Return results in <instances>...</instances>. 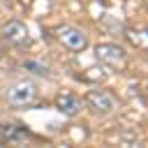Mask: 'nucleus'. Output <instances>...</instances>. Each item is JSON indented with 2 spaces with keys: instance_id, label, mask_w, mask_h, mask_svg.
<instances>
[{
  "instance_id": "nucleus-3",
  "label": "nucleus",
  "mask_w": 148,
  "mask_h": 148,
  "mask_svg": "<svg viewBox=\"0 0 148 148\" xmlns=\"http://www.w3.org/2000/svg\"><path fill=\"white\" fill-rule=\"evenodd\" d=\"M53 35H56V39H58L67 51H72V53H81V51L88 46V37H86V32H83L81 28H74V25L62 23V25H58V28L53 30Z\"/></svg>"
},
{
  "instance_id": "nucleus-4",
  "label": "nucleus",
  "mask_w": 148,
  "mask_h": 148,
  "mask_svg": "<svg viewBox=\"0 0 148 148\" xmlns=\"http://www.w3.org/2000/svg\"><path fill=\"white\" fill-rule=\"evenodd\" d=\"M86 102H88V106H90L92 111H97V113H113V111L118 109V97H116L113 92L99 90V88L88 90Z\"/></svg>"
},
{
  "instance_id": "nucleus-2",
  "label": "nucleus",
  "mask_w": 148,
  "mask_h": 148,
  "mask_svg": "<svg viewBox=\"0 0 148 148\" xmlns=\"http://www.w3.org/2000/svg\"><path fill=\"white\" fill-rule=\"evenodd\" d=\"M95 56L99 62H104L109 69L113 72H123L125 65H127V51L113 42H104V44H97L95 46Z\"/></svg>"
},
{
  "instance_id": "nucleus-8",
  "label": "nucleus",
  "mask_w": 148,
  "mask_h": 148,
  "mask_svg": "<svg viewBox=\"0 0 148 148\" xmlns=\"http://www.w3.org/2000/svg\"><path fill=\"white\" fill-rule=\"evenodd\" d=\"M134 46H139V49H146V35H143V30H127V35H125Z\"/></svg>"
},
{
  "instance_id": "nucleus-6",
  "label": "nucleus",
  "mask_w": 148,
  "mask_h": 148,
  "mask_svg": "<svg viewBox=\"0 0 148 148\" xmlns=\"http://www.w3.org/2000/svg\"><path fill=\"white\" fill-rule=\"evenodd\" d=\"M56 106H58V111L65 113V116H76V113L81 111V99H79L74 92H60V95L56 97Z\"/></svg>"
},
{
  "instance_id": "nucleus-1",
  "label": "nucleus",
  "mask_w": 148,
  "mask_h": 148,
  "mask_svg": "<svg viewBox=\"0 0 148 148\" xmlns=\"http://www.w3.org/2000/svg\"><path fill=\"white\" fill-rule=\"evenodd\" d=\"M7 102L9 106L14 109H28V106H35L39 102V88L35 81H16L7 88Z\"/></svg>"
},
{
  "instance_id": "nucleus-5",
  "label": "nucleus",
  "mask_w": 148,
  "mask_h": 148,
  "mask_svg": "<svg viewBox=\"0 0 148 148\" xmlns=\"http://www.w3.org/2000/svg\"><path fill=\"white\" fill-rule=\"evenodd\" d=\"M2 37H5L9 44H14V46H21V49L30 44V35H28V28H25V23H21V21H16V18L2 25Z\"/></svg>"
},
{
  "instance_id": "nucleus-7",
  "label": "nucleus",
  "mask_w": 148,
  "mask_h": 148,
  "mask_svg": "<svg viewBox=\"0 0 148 148\" xmlns=\"http://www.w3.org/2000/svg\"><path fill=\"white\" fill-rule=\"evenodd\" d=\"M32 134L23 127V125H0V139L2 141H9V143H14V141H28Z\"/></svg>"
},
{
  "instance_id": "nucleus-9",
  "label": "nucleus",
  "mask_w": 148,
  "mask_h": 148,
  "mask_svg": "<svg viewBox=\"0 0 148 148\" xmlns=\"http://www.w3.org/2000/svg\"><path fill=\"white\" fill-rule=\"evenodd\" d=\"M25 67H28V69H35V72H37V74H42V76H49V72H46L42 65H35V62H25Z\"/></svg>"
}]
</instances>
